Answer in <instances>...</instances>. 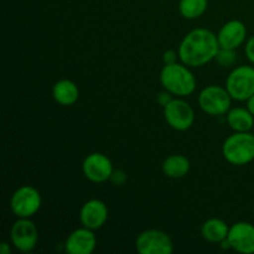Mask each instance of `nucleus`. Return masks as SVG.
<instances>
[{"instance_id": "nucleus-20", "label": "nucleus", "mask_w": 254, "mask_h": 254, "mask_svg": "<svg viewBox=\"0 0 254 254\" xmlns=\"http://www.w3.org/2000/svg\"><path fill=\"white\" fill-rule=\"evenodd\" d=\"M215 61L217 62L221 67H223V68L235 66L236 62H237V54H236V50H228L221 47L220 51L216 55Z\"/></svg>"}, {"instance_id": "nucleus-8", "label": "nucleus", "mask_w": 254, "mask_h": 254, "mask_svg": "<svg viewBox=\"0 0 254 254\" xmlns=\"http://www.w3.org/2000/svg\"><path fill=\"white\" fill-rule=\"evenodd\" d=\"M135 248L140 254H171L174 243L164 231L145 230L136 237Z\"/></svg>"}, {"instance_id": "nucleus-7", "label": "nucleus", "mask_w": 254, "mask_h": 254, "mask_svg": "<svg viewBox=\"0 0 254 254\" xmlns=\"http://www.w3.org/2000/svg\"><path fill=\"white\" fill-rule=\"evenodd\" d=\"M164 118L170 128L178 131H185L193 126L195 111L184 99L173 98L164 107Z\"/></svg>"}, {"instance_id": "nucleus-19", "label": "nucleus", "mask_w": 254, "mask_h": 254, "mask_svg": "<svg viewBox=\"0 0 254 254\" xmlns=\"http://www.w3.org/2000/svg\"><path fill=\"white\" fill-rule=\"evenodd\" d=\"M208 6V0H180L179 11L185 19H198L205 14Z\"/></svg>"}, {"instance_id": "nucleus-22", "label": "nucleus", "mask_w": 254, "mask_h": 254, "mask_svg": "<svg viewBox=\"0 0 254 254\" xmlns=\"http://www.w3.org/2000/svg\"><path fill=\"white\" fill-rule=\"evenodd\" d=\"M245 52L248 61H250L252 64H254V35L248 39L247 44H246V47H245Z\"/></svg>"}, {"instance_id": "nucleus-17", "label": "nucleus", "mask_w": 254, "mask_h": 254, "mask_svg": "<svg viewBox=\"0 0 254 254\" xmlns=\"http://www.w3.org/2000/svg\"><path fill=\"white\" fill-rule=\"evenodd\" d=\"M228 233H230V227L221 218H210L201 226V235L203 240L210 243L220 245L228 237Z\"/></svg>"}, {"instance_id": "nucleus-27", "label": "nucleus", "mask_w": 254, "mask_h": 254, "mask_svg": "<svg viewBox=\"0 0 254 254\" xmlns=\"http://www.w3.org/2000/svg\"><path fill=\"white\" fill-rule=\"evenodd\" d=\"M253 215H254V205H253Z\"/></svg>"}, {"instance_id": "nucleus-2", "label": "nucleus", "mask_w": 254, "mask_h": 254, "mask_svg": "<svg viewBox=\"0 0 254 254\" xmlns=\"http://www.w3.org/2000/svg\"><path fill=\"white\" fill-rule=\"evenodd\" d=\"M160 83L165 91L170 92L173 96L188 97L195 92L196 78L190 67L179 64H165L160 71Z\"/></svg>"}, {"instance_id": "nucleus-9", "label": "nucleus", "mask_w": 254, "mask_h": 254, "mask_svg": "<svg viewBox=\"0 0 254 254\" xmlns=\"http://www.w3.org/2000/svg\"><path fill=\"white\" fill-rule=\"evenodd\" d=\"M10 240L20 252H31L39 242V230L30 218H17L10 228Z\"/></svg>"}, {"instance_id": "nucleus-3", "label": "nucleus", "mask_w": 254, "mask_h": 254, "mask_svg": "<svg viewBox=\"0 0 254 254\" xmlns=\"http://www.w3.org/2000/svg\"><path fill=\"white\" fill-rule=\"evenodd\" d=\"M222 155L236 166L247 165L254 160V135L250 131H235L222 145Z\"/></svg>"}, {"instance_id": "nucleus-25", "label": "nucleus", "mask_w": 254, "mask_h": 254, "mask_svg": "<svg viewBox=\"0 0 254 254\" xmlns=\"http://www.w3.org/2000/svg\"><path fill=\"white\" fill-rule=\"evenodd\" d=\"M0 253H1V254H10V253H11V248H10V246L7 245L6 242L0 243Z\"/></svg>"}, {"instance_id": "nucleus-21", "label": "nucleus", "mask_w": 254, "mask_h": 254, "mask_svg": "<svg viewBox=\"0 0 254 254\" xmlns=\"http://www.w3.org/2000/svg\"><path fill=\"white\" fill-rule=\"evenodd\" d=\"M178 60H180V57H179V52H175L174 50H168V51L164 52L163 61L165 64H176Z\"/></svg>"}, {"instance_id": "nucleus-23", "label": "nucleus", "mask_w": 254, "mask_h": 254, "mask_svg": "<svg viewBox=\"0 0 254 254\" xmlns=\"http://www.w3.org/2000/svg\"><path fill=\"white\" fill-rule=\"evenodd\" d=\"M111 181L116 185H123L124 183L127 181V175L124 171L122 170H114L113 171V175H112Z\"/></svg>"}, {"instance_id": "nucleus-12", "label": "nucleus", "mask_w": 254, "mask_h": 254, "mask_svg": "<svg viewBox=\"0 0 254 254\" xmlns=\"http://www.w3.org/2000/svg\"><path fill=\"white\" fill-rule=\"evenodd\" d=\"M109 211L106 203L98 198H92L84 202L79 210V221L83 227L89 230H99L106 225Z\"/></svg>"}, {"instance_id": "nucleus-13", "label": "nucleus", "mask_w": 254, "mask_h": 254, "mask_svg": "<svg viewBox=\"0 0 254 254\" xmlns=\"http://www.w3.org/2000/svg\"><path fill=\"white\" fill-rule=\"evenodd\" d=\"M97 247V237L93 230L77 228L68 235L64 242V251L68 254H92Z\"/></svg>"}, {"instance_id": "nucleus-24", "label": "nucleus", "mask_w": 254, "mask_h": 254, "mask_svg": "<svg viewBox=\"0 0 254 254\" xmlns=\"http://www.w3.org/2000/svg\"><path fill=\"white\" fill-rule=\"evenodd\" d=\"M171 96H173V94H171L170 92H168V91H165V89H164V92H161V93L158 94V103L160 104V106L165 107L166 104H168L169 102L173 99V97H171Z\"/></svg>"}, {"instance_id": "nucleus-14", "label": "nucleus", "mask_w": 254, "mask_h": 254, "mask_svg": "<svg viewBox=\"0 0 254 254\" xmlns=\"http://www.w3.org/2000/svg\"><path fill=\"white\" fill-rule=\"evenodd\" d=\"M217 39L222 49L237 50L247 39V27L240 20H231L221 27Z\"/></svg>"}, {"instance_id": "nucleus-1", "label": "nucleus", "mask_w": 254, "mask_h": 254, "mask_svg": "<svg viewBox=\"0 0 254 254\" xmlns=\"http://www.w3.org/2000/svg\"><path fill=\"white\" fill-rule=\"evenodd\" d=\"M220 49L217 35L208 29L198 27L185 35L178 52L184 64L196 68L213 61Z\"/></svg>"}, {"instance_id": "nucleus-6", "label": "nucleus", "mask_w": 254, "mask_h": 254, "mask_svg": "<svg viewBox=\"0 0 254 254\" xmlns=\"http://www.w3.org/2000/svg\"><path fill=\"white\" fill-rule=\"evenodd\" d=\"M42 198L39 191L30 185L20 186L10 198V210L17 218H31L41 208Z\"/></svg>"}, {"instance_id": "nucleus-26", "label": "nucleus", "mask_w": 254, "mask_h": 254, "mask_svg": "<svg viewBox=\"0 0 254 254\" xmlns=\"http://www.w3.org/2000/svg\"><path fill=\"white\" fill-rule=\"evenodd\" d=\"M247 108L248 111H250L254 116V94L247 101Z\"/></svg>"}, {"instance_id": "nucleus-10", "label": "nucleus", "mask_w": 254, "mask_h": 254, "mask_svg": "<svg viewBox=\"0 0 254 254\" xmlns=\"http://www.w3.org/2000/svg\"><path fill=\"white\" fill-rule=\"evenodd\" d=\"M82 171L87 180L94 184H102L111 180L113 175V163L102 153H92L84 158Z\"/></svg>"}, {"instance_id": "nucleus-5", "label": "nucleus", "mask_w": 254, "mask_h": 254, "mask_svg": "<svg viewBox=\"0 0 254 254\" xmlns=\"http://www.w3.org/2000/svg\"><path fill=\"white\" fill-rule=\"evenodd\" d=\"M197 102L200 108L206 114L218 117L228 113L232 103V97L230 96L226 87L211 84L200 92Z\"/></svg>"}, {"instance_id": "nucleus-11", "label": "nucleus", "mask_w": 254, "mask_h": 254, "mask_svg": "<svg viewBox=\"0 0 254 254\" xmlns=\"http://www.w3.org/2000/svg\"><path fill=\"white\" fill-rule=\"evenodd\" d=\"M231 250L241 254H254V226L250 222L233 223L227 237Z\"/></svg>"}, {"instance_id": "nucleus-4", "label": "nucleus", "mask_w": 254, "mask_h": 254, "mask_svg": "<svg viewBox=\"0 0 254 254\" xmlns=\"http://www.w3.org/2000/svg\"><path fill=\"white\" fill-rule=\"evenodd\" d=\"M226 88L232 99L247 102L254 94V67L243 64L233 68L226 79Z\"/></svg>"}, {"instance_id": "nucleus-16", "label": "nucleus", "mask_w": 254, "mask_h": 254, "mask_svg": "<svg viewBox=\"0 0 254 254\" xmlns=\"http://www.w3.org/2000/svg\"><path fill=\"white\" fill-rule=\"evenodd\" d=\"M163 169L164 175L168 176L170 179H183L189 174L191 169V163L185 155L181 154H173V155L168 156L165 160L163 161Z\"/></svg>"}, {"instance_id": "nucleus-18", "label": "nucleus", "mask_w": 254, "mask_h": 254, "mask_svg": "<svg viewBox=\"0 0 254 254\" xmlns=\"http://www.w3.org/2000/svg\"><path fill=\"white\" fill-rule=\"evenodd\" d=\"M227 123L233 131H251L254 127V116L248 108H232L227 113Z\"/></svg>"}, {"instance_id": "nucleus-15", "label": "nucleus", "mask_w": 254, "mask_h": 254, "mask_svg": "<svg viewBox=\"0 0 254 254\" xmlns=\"http://www.w3.org/2000/svg\"><path fill=\"white\" fill-rule=\"evenodd\" d=\"M52 96L61 106H73L79 99V88L71 79H60L52 88Z\"/></svg>"}]
</instances>
